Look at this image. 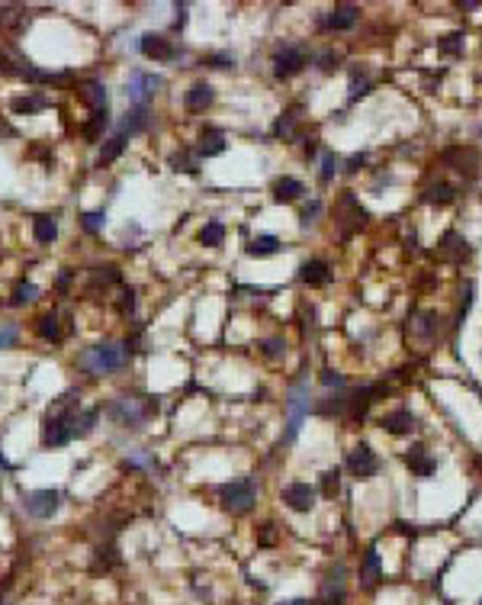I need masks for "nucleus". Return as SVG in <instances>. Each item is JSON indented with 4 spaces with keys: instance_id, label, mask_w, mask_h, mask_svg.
I'll use <instances>...</instances> for the list:
<instances>
[{
    "instance_id": "obj_43",
    "label": "nucleus",
    "mask_w": 482,
    "mask_h": 605,
    "mask_svg": "<svg viewBox=\"0 0 482 605\" xmlns=\"http://www.w3.org/2000/svg\"><path fill=\"white\" fill-rule=\"evenodd\" d=\"M434 328H441V316H434V313H425V316H421V322H418V332H421V335H431Z\"/></svg>"
},
{
    "instance_id": "obj_44",
    "label": "nucleus",
    "mask_w": 482,
    "mask_h": 605,
    "mask_svg": "<svg viewBox=\"0 0 482 605\" xmlns=\"http://www.w3.org/2000/svg\"><path fill=\"white\" fill-rule=\"evenodd\" d=\"M116 309H119L122 316H129L132 309H135V293H132V290H122V293H119V303H116Z\"/></svg>"
},
{
    "instance_id": "obj_26",
    "label": "nucleus",
    "mask_w": 482,
    "mask_h": 605,
    "mask_svg": "<svg viewBox=\"0 0 482 605\" xmlns=\"http://www.w3.org/2000/svg\"><path fill=\"white\" fill-rule=\"evenodd\" d=\"M122 149H126V136H113V139H106V145H103V151H100V158H97V165L100 168H106V165H113V161L119 158L122 155Z\"/></svg>"
},
{
    "instance_id": "obj_59",
    "label": "nucleus",
    "mask_w": 482,
    "mask_h": 605,
    "mask_svg": "<svg viewBox=\"0 0 482 605\" xmlns=\"http://www.w3.org/2000/svg\"><path fill=\"white\" fill-rule=\"evenodd\" d=\"M322 605H341V599H325Z\"/></svg>"
},
{
    "instance_id": "obj_21",
    "label": "nucleus",
    "mask_w": 482,
    "mask_h": 605,
    "mask_svg": "<svg viewBox=\"0 0 482 605\" xmlns=\"http://www.w3.org/2000/svg\"><path fill=\"white\" fill-rule=\"evenodd\" d=\"M225 151V136L219 129H203V136H200V155H206V158H213V155H222Z\"/></svg>"
},
{
    "instance_id": "obj_38",
    "label": "nucleus",
    "mask_w": 482,
    "mask_h": 605,
    "mask_svg": "<svg viewBox=\"0 0 482 605\" xmlns=\"http://www.w3.org/2000/svg\"><path fill=\"white\" fill-rule=\"evenodd\" d=\"M171 168H174V171H186V174H193V171H196V158L190 155V151H177L174 158H171Z\"/></svg>"
},
{
    "instance_id": "obj_24",
    "label": "nucleus",
    "mask_w": 482,
    "mask_h": 605,
    "mask_svg": "<svg viewBox=\"0 0 482 605\" xmlns=\"http://www.w3.org/2000/svg\"><path fill=\"white\" fill-rule=\"evenodd\" d=\"M360 579H363V586H367V589L380 583V554H376V550H367V557H363V570H360Z\"/></svg>"
},
{
    "instance_id": "obj_40",
    "label": "nucleus",
    "mask_w": 482,
    "mask_h": 605,
    "mask_svg": "<svg viewBox=\"0 0 482 605\" xmlns=\"http://www.w3.org/2000/svg\"><path fill=\"white\" fill-rule=\"evenodd\" d=\"M116 280H119V270L116 268H97L93 270V287H97V283L106 287V283H116Z\"/></svg>"
},
{
    "instance_id": "obj_55",
    "label": "nucleus",
    "mask_w": 482,
    "mask_h": 605,
    "mask_svg": "<svg viewBox=\"0 0 482 605\" xmlns=\"http://www.w3.org/2000/svg\"><path fill=\"white\" fill-rule=\"evenodd\" d=\"M363 161H367V158H363V155H354V158L347 161V171H357V168H360V165H363Z\"/></svg>"
},
{
    "instance_id": "obj_1",
    "label": "nucleus",
    "mask_w": 482,
    "mask_h": 605,
    "mask_svg": "<svg viewBox=\"0 0 482 605\" xmlns=\"http://www.w3.org/2000/svg\"><path fill=\"white\" fill-rule=\"evenodd\" d=\"M77 396L65 393L61 400L48 409L46 422H42V445L46 447H61L75 438V416H77Z\"/></svg>"
},
{
    "instance_id": "obj_18",
    "label": "nucleus",
    "mask_w": 482,
    "mask_h": 605,
    "mask_svg": "<svg viewBox=\"0 0 482 605\" xmlns=\"http://www.w3.org/2000/svg\"><path fill=\"white\" fill-rule=\"evenodd\" d=\"M302 194H306V187L299 184L296 177H280L277 184H273V200H277V203H293V200H299Z\"/></svg>"
},
{
    "instance_id": "obj_35",
    "label": "nucleus",
    "mask_w": 482,
    "mask_h": 605,
    "mask_svg": "<svg viewBox=\"0 0 482 605\" xmlns=\"http://www.w3.org/2000/svg\"><path fill=\"white\" fill-rule=\"evenodd\" d=\"M97 419H100V409H87V412H81V419L75 416V435H77V438L90 435L93 425H97Z\"/></svg>"
},
{
    "instance_id": "obj_12",
    "label": "nucleus",
    "mask_w": 482,
    "mask_h": 605,
    "mask_svg": "<svg viewBox=\"0 0 482 605\" xmlns=\"http://www.w3.org/2000/svg\"><path fill=\"white\" fill-rule=\"evenodd\" d=\"M142 55L155 58V62H174L177 46L167 36H155V32H148V36H142Z\"/></svg>"
},
{
    "instance_id": "obj_5",
    "label": "nucleus",
    "mask_w": 482,
    "mask_h": 605,
    "mask_svg": "<svg viewBox=\"0 0 482 605\" xmlns=\"http://www.w3.org/2000/svg\"><path fill=\"white\" fill-rule=\"evenodd\" d=\"M254 499H258V493H254V483H251V480H235V483L222 486V493H219L222 509L232 515H244L251 505H254Z\"/></svg>"
},
{
    "instance_id": "obj_19",
    "label": "nucleus",
    "mask_w": 482,
    "mask_h": 605,
    "mask_svg": "<svg viewBox=\"0 0 482 605\" xmlns=\"http://www.w3.org/2000/svg\"><path fill=\"white\" fill-rule=\"evenodd\" d=\"M444 161H450V165H454L460 174L466 171L470 177L476 174V165H479V161H476V151H470V149H450V151L444 155Z\"/></svg>"
},
{
    "instance_id": "obj_3",
    "label": "nucleus",
    "mask_w": 482,
    "mask_h": 605,
    "mask_svg": "<svg viewBox=\"0 0 482 605\" xmlns=\"http://www.w3.org/2000/svg\"><path fill=\"white\" fill-rule=\"evenodd\" d=\"M122 361H126V351L116 345H97V348L81 354V367L87 373H93V377H97V373L116 371V367H122Z\"/></svg>"
},
{
    "instance_id": "obj_49",
    "label": "nucleus",
    "mask_w": 482,
    "mask_h": 605,
    "mask_svg": "<svg viewBox=\"0 0 482 605\" xmlns=\"http://www.w3.org/2000/svg\"><path fill=\"white\" fill-rule=\"evenodd\" d=\"M19 17H23V13H19V7H3V10H0V23H3V26L19 23Z\"/></svg>"
},
{
    "instance_id": "obj_20",
    "label": "nucleus",
    "mask_w": 482,
    "mask_h": 605,
    "mask_svg": "<svg viewBox=\"0 0 482 605\" xmlns=\"http://www.w3.org/2000/svg\"><path fill=\"white\" fill-rule=\"evenodd\" d=\"M106 126H110V113H106V110H97L90 120L81 126V136H84L87 142H100V136H103V129H106Z\"/></svg>"
},
{
    "instance_id": "obj_4",
    "label": "nucleus",
    "mask_w": 482,
    "mask_h": 605,
    "mask_svg": "<svg viewBox=\"0 0 482 605\" xmlns=\"http://www.w3.org/2000/svg\"><path fill=\"white\" fill-rule=\"evenodd\" d=\"M287 412H289V419H287V438H283V441H293V438L299 435V425H302V419H306V412H309V383L306 380H299L289 387Z\"/></svg>"
},
{
    "instance_id": "obj_36",
    "label": "nucleus",
    "mask_w": 482,
    "mask_h": 605,
    "mask_svg": "<svg viewBox=\"0 0 482 605\" xmlns=\"http://www.w3.org/2000/svg\"><path fill=\"white\" fill-rule=\"evenodd\" d=\"M338 490H341V474H338V470H325V474H322V496L334 499V496H338Z\"/></svg>"
},
{
    "instance_id": "obj_16",
    "label": "nucleus",
    "mask_w": 482,
    "mask_h": 605,
    "mask_svg": "<svg viewBox=\"0 0 482 605\" xmlns=\"http://www.w3.org/2000/svg\"><path fill=\"white\" fill-rule=\"evenodd\" d=\"M77 97H81L87 106H93V113L106 110V87H103L100 81H84V84H77Z\"/></svg>"
},
{
    "instance_id": "obj_34",
    "label": "nucleus",
    "mask_w": 482,
    "mask_h": 605,
    "mask_svg": "<svg viewBox=\"0 0 482 605\" xmlns=\"http://www.w3.org/2000/svg\"><path fill=\"white\" fill-rule=\"evenodd\" d=\"M296 122H299V106H293V110H287L283 113V120L277 122V136L293 139V136H296Z\"/></svg>"
},
{
    "instance_id": "obj_11",
    "label": "nucleus",
    "mask_w": 482,
    "mask_h": 605,
    "mask_svg": "<svg viewBox=\"0 0 482 605\" xmlns=\"http://www.w3.org/2000/svg\"><path fill=\"white\" fill-rule=\"evenodd\" d=\"M283 503H287L293 512H312V505H316V490L309 483H289V486H283Z\"/></svg>"
},
{
    "instance_id": "obj_22",
    "label": "nucleus",
    "mask_w": 482,
    "mask_h": 605,
    "mask_svg": "<svg viewBox=\"0 0 482 605\" xmlns=\"http://www.w3.org/2000/svg\"><path fill=\"white\" fill-rule=\"evenodd\" d=\"M405 460H408V467H412V474L415 476H431L437 470V464L425 454V447H412V454H408Z\"/></svg>"
},
{
    "instance_id": "obj_32",
    "label": "nucleus",
    "mask_w": 482,
    "mask_h": 605,
    "mask_svg": "<svg viewBox=\"0 0 482 605\" xmlns=\"http://www.w3.org/2000/svg\"><path fill=\"white\" fill-rule=\"evenodd\" d=\"M222 239H225V225L222 223H206L203 225V232H200V242L203 245H209V248H215V245H222Z\"/></svg>"
},
{
    "instance_id": "obj_60",
    "label": "nucleus",
    "mask_w": 482,
    "mask_h": 605,
    "mask_svg": "<svg viewBox=\"0 0 482 605\" xmlns=\"http://www.w3.org/2000/svg\"><path fill=\"white\" fill-rule=\"evenodd\" d=\"M0 605H3V599H0Z\"/></svg>"
},
{
    "instance_id": "obj_45",
    "label": "nucleus",
    "mask_w": 482,
    "mask_h": 605,
    "mask_svg": "<svg viewBox=\"0 0 482 605\" xmlns=\"http://www.w3.org/2000/svg\"><path fill=\"white\" fill-rule=\"evenodd\" d=\"M363 93H370V81L360 75H354L351 81V100H357V97H363Z\"/></svg>"
},
{
    "instance_id": "obj_23",
    "label": "nucleus",
    "mask_w": 482,
    "mask_h": 605,
    "mask_svg": "<svg viewBox=\"0 0 482 605\" xmlns=\"http://www.w3.org/2000/svg\"><path fill=\"white\" fill-rule=\"evenodd\" d=\"M55 235H58V223L52 216H39L36 223H32V239H36L39 245H52Z\"/></svg>"
},
{
    "instance_id": "obj_54",
    "label": "nucleus",
    "mask_w": 482,
    "mask_h": 605,
    "mask_svg": "<svg viewBox=\"0 0 482 605\" xmlns=\"http://www.w3.org/2000/svg\"><path fill=\"white\" fill-rule=\"evenodd\" d=\"M229 62H232V55H215L213 58V68H229Z\"/></svg>"
},
{
    "instance_id": "obj_13",
    "label": "nucleus",
    "mask_w": 482,
    "mask_h": 605,
    "mask_svg": "<svg viewBox=\"0 0 482 605\" xmlns=\"http://www.w3.org/2000/svg\"><path fill=\"white\" fill-rule=\"evenodd\" d=\"M213 100H215V91H213V84H206V81H196V84L184 93V106L190 113H203L206 106H213Z\"/></svg>"
},
{
    "instance_id": "obj_56",
    "label": "nucleus",
    "mask_w": 482,
    "mask_h": 605,
    "mask_svg": "<svg viewBox=\"0 0 482 605\" xmlns=\"http://www.w3.org/2000/svg\"><path fill=\"white\" fill-rule=\"evenodd\" d=\"M68 283H71V270H65V274L58 277V290H68Z\"/></svg>"
},
{
    "instance_id": "obj_14",
    "label": "nucleus",
    "mask_w": 482,
    "mask_h": 605,
    "mask_svg": "<svg viewBox=\"0 0 482 605\" xmlns=\"http://www.w3.org/2000/svg\"><path fill=\"white\" fill-rule=\"evenodd\" d=\"M380 425L389 431V435H408V431L418 429V419H415V416H412L408 409H399V412H389V416H383Z\"/></svg>"
},
{
    "instance_id": "obj_29",
    "label": "nucleus",
    "mask_w": 482,
    "mask_h": 605,
    "mask_svg": "<svg viewBox=\"0 0 482 605\" xmlns=\"http://www.w3.org/2000/svg\"><path fill=\"white\" fill-rule=\"evenodd\" d=\"M36 332L46 342H58L61 338V326H58V313H46V316H39V326H36Z\"/></svg>"
},
{
    "instance_id": "obj_31",
    "label": "nucleus",
    "mask_w": 482,
    "mask_h": 605,
    "mask_svg": "<svg viewBox=\"0 0 482 605\" xmlns=\"http://www.w3.org/2000/svg\"><path fill=\"white\" fill-rule=\"evenodd\" d=\"M441 254L444 258H460V254H466V242L456 232H447L444 242H441Z\"/></svg>"
},
{
    "instance_id": "obj_33",
    "label": "nucleus",
    "mask_w": 482,
    "mask_h": 605,
    "mask_svg": "<svg viewBox=\"0 0 482 605\" xmlns=\"http://www.w3.org/2000/svg\"><path fill=\"white\" fill-rule=\"evenodd\" d=\"M46 97H17L10 100V110L13 113H36V110H46Z\"/></svg>"
},
{
    "instance_id": "obj_58",
    "label": "nucleus",
    "mask_w": 482,
    "mask_h": 605,
    "mask_svg": "<svg viewBox=\"0 0 482 605\" xmlns=\"http://www.w3.org/2000/svg\"><path fill=\"white\" fill-rule=\"evenodd\" d=\"M280 605H309L306 599H289V602H280Z\"/></svg>"
},
{
    "instance_id": "obj_46",
    "label": "nucleus",
    "mask_w": 482,
    "mask_h": 605,
    "mask_svg": "<svg viewBox=\"0 0 482 605\" xmlns=\"http://www.w3.org/2000/svg\"><path fill=\"white\" fill-rule=\"evenodd\" d=\"M258 544H264V548H267V544H277V528H273V525H260V531H258Z\"/></svg>"
},
{
    "instance_id": "obj_48",
    "label": "nucleus",
    "mask_w": 482,
    "mask_h": 605,
    "mask_svg": "<svg viewBox=\"0 0 482 605\" xmlns=\"http://www.w3.org/2000/svg\"><path fill=\"white\" fill-rule=\"evenodd\" d=\"M116 560H119V557H116V550H113V548H100V550H97V567H113Z\"/></svg>"
},
{
    "instance_id": "obj_51",
    "label": "nucleus",
    "mask_w": 482,
    "mask_h": 605,
    "mask_svg": "<svg viewBox=\"0 0 482 605\" xmlns=\"http://www.w3.org/2000/svg\"><path fill=\"white\" fill-rule=\"evenodd\" d=\"M322 213V203H312V206H306V210H302V225H312L316 223V216Z\"/></svg>"
},
{
    "instance_id": "obj_41",
    "label": "nucleus",
    "mask_w": 482,
    "mask_h": 605,
    "mask_svg": "<svg viewBox=\"0 0 482 605\" xmlns=\"http://www.w3.org/2000/svg\"><path fill=\"white\" fill-rule=\"evenodd\" d=\"M338 168H341V158L328 151V155H325V158H322V180H331V177H334V171H338Z\"/></svg>"
},
{
    "instance_id": "obj_15",
    "label": "nucleus",
    "mask_w": 482,
    "mask_h": 605,
    "mask_svg": "<svg viewBox=\"0 0 482 605\" xmlns=\"http://www.w3.org/2000/svg\"><path fill=\"white\" fill-rule=\"evenodd\" d=\"M357 17H360V7H354V3H341V7H334L328 17H325V26L328 29H351L354 23H357Z\"/></svg>"
},
{
    "instance_id": "obj_25",
    "label": "nucleus",
    "mask_w": 482,
    "mask_h": 605,
    "mask_svg": "<svg viewBox=\"0 0 482 605\" xmlns=\"http://www.w3.org/2000/svg\"><path fill=\"white\" fill-rule=\"evenodd\" d=\"M145 126H148V106H135V110H129V116L122 120V136H126V132H129V136L145 132Z\"/></svg>"
},
{
    "instance_id": "obj_37",
    "label": "nucleus",
    "mask_w": 482,
    "mask_h": 605,
    "mask_svg": "<svg viewBox=\"0 0 482 605\" xmlns=\"http://www.w3.org/2000/svg\"><path fill=\"white\" fill-rule=\"evenodd\" d=\"M437 52H444V55H460V52H463V36H460V32L444 36L441 42H437Z\"/></svg>"
},
{
    "instance_id": "obj_7",
    "label": "nucleus",
    "mask_w": 482,
    "mask_h": 605,
    "mask_svg": "<svg viewBox=\"0 0 482 605\" xmlns=\"http://www.w3.org/2000/svg\"><path fill=\"white\" fill-rule=\"evenodd\" d=\"M309 55H306V48L302 46H287V48H280L277 55H273V75L277 77H293L299 75L302 68H306Z\"/></svg>"
},
{
    "instance_id": "obj_47",
    "label": "nucleus",
    "mask_w": 482,
    "mask_h": 605,
    "mask_svg": "<svg viewBox=\"0 0 482 605\" xmlns=\"http://www.w3.org/2000/svg\"><path fill=\"white\" fill-rule=\"evenodd\" d=\"M338 62H341V55H338V52H322V55H318V68H322V71H334V68H338Z\"/></svg>"
},
{
    "instance_id": "obj_52",
    "label": "nucleus",
    "mask_w": 482,
    "mask_h": 605,
    "mask_svg": "<svg viewBox=\"0 0 482 605\" xmlns=\"http://www.w3.org/2000/svg\"><path fill=\"white\" fill-rule=\"evenodd\" d=\"M17 326H7L3 328V332H0V348H7V345H13V342H17Z\"/></svg>"
},
{
    "instance_id": "obj_39",
    "label": "nucleus",
    "mask_w": 482,
    "mask_h": 605,
    "mask_svg": "<svg viewBox=\"0 0 482 605\" xmlns=\"http://www.w3.org/2000/svg\"><path fill=\"white\" fill-rule=\"evenodd\" d=\"M344 409H347V396H328V402H318V412H322V416L344 412Z\"/></svg>"
},
{
    "instance_id": "obj_50",
    "label": "nucleus",
    "mask_w": 482,
    "mask_h": 605,
    "mask_svg": "<svg viewBox=\"0 0 482 605\" xmlns=\"http://www.w3.org/2000/svg\"><path fill=\"white\" fill-rule=\"evenodd\" d=\"M264 354H267V357H280V354H283V342H280V338L264 342Z\"/></svg>"
},
{
    "instance_id": "obj_28",
    "label": "nucleus",
    "mask_w": 482,
    "mask_h": 605,
    "mask_svg": "<svg viewBox=\"0 0 482 605\" xmlns=\"http://www.w3.org/2000/svg\"><path fill=\"white\" fill-rule=\"evenodd\" d=\"M454 187L450 184H434V187H427V194H425V203L431 206H450L454 203Z\"/></svg>"
},
{
    "instance_id": "obj_17",
    "label": "nucleus",
    "mask_w": 482,
    "mask_h": 605,
    "mask_svg": "<svg viewBox=\"0 0 482 605\" xmlns=\"http://www.w3.org/2000/svg\"><path fill=\"white\" fill-rule=\"evenodd\" d=\"M328 277H331V270H328V264H325V261H306V264H302V270H299V280H302V283H309V287H325V283H328Z\"/></svg>"
},
{
    "instance_id": "obj_9",
    "label": "nucleus",
    "mask_w": 482,
    "mask_h": 605,
    "mask_svg": "<svg viewBox=\"0 0 482 605\" xmlns=\"http://www.w3.org/2000/svg\"><path fill=\"white\" fill-rule=\"evenodd\" d=\"M61 505V496L58 490H36V493L26 496V512L36 515V519H52Z\"/></svg>"
},
{
    "instance_id": "obj_27",
    "label": "nucleus",
    "mask_w": 482,
    "mask_h": 605,
    "mask_svg": "<svg viewBox=\"0 0 482 605\" xmlns=\"http://www.w3.org/2000/svg\"><path fill=\"white\" fill-rule=\"evenodd\" d=\"M277 252H280V242L273 235H258V239L248 245L251 258H267V254H277Z\"/></svg>"
},
{
    "instance_id": "obj_53",
    "label": "nucleus",
    "mask_w": 482,
    "mask_h": 605,
    "mask_svg": "<svg viewBox=\"0 0 482 605\" xmlns=\"http://www.w3.org/2000/svg\"><path fill=\"white\" fill-rule=\"evenodd\" d=\"M322 383H325V387H341L344 377H341L338 371H325V373H322Z\"/></svg>"
},
{
    "instance_id": "obj_6",
    "label": "nucleus",
    "mask_w": 482,
    "mask_h": 605,
    "mask_svg": "<svg viewBox=\"0 0 482 605\" xmlns=\"http://www.w3.org/2000/svg\"><path fill=\"white\" fill-rule=\"evenodd\" d=\"M334 216H338V223H341V232L351 235L354 229H360L363 223H367V210H363L360 203H357V196L347 190V194H341V200H338V206H334Z\"/></svg>"
},
{
    "instance_id": "obj_2",
    "label": "nucleus",
    "mask_w": 482,
    "mask_h": 605,
    "mask_svg": "<svg viewBox=\"0 0 482 605\" xmlns=\"http://www.w3.org/2000/svg\"><path fill=\"white\" fill-rule=\"evenodd\" d=\"M155 412H158V402L155 400H145V396H116V400L110 402L106 416H110L116 425L135 429L142 422H148Z\"/></svg>"
},
{
    "instance_id": "obj_30",
    "label": "nucleus",
    "mask_w": 482,
    "mask_h": 605,
    "mask_svg": "<svg viewBox=\"0 0 482 605\" xmlns=\"http://www.w3.org/2000/svg\"><path fill=\"white\" fill-rule=\"evenodd\" d=\"M36 283H29V280H19L17 287H13V297H10V303L13 306H26V303H32L36 299Z\"/></svg>"
},
{
    "instance_id": "obj_8",
    "label": "nucleus",
    "mask_w": 482,
    "mask_h": 605,
    "mask_svg": "<svg viewBox=\"0 0 482 605\" xmlns=\"http://www.w3.org/2000/svg\"><path fill=\"white\" fill-rule=\"evenodd\" d=\"M347 467H351V474L357 476V480H370V476H376V470H380V460H376V454L370 451V445H357L347 454Z\"/></svg>"
},
{
    "instance_id": "obj_57",
    "label": "nucleus",
    "mask_w": 482,
    "mask_h": 605,
    "mask_svg": "<svg viewBox=\"0 0 482 605\" xmlns=\"http://www.w3.org/2000/svg\"><path fill=\"white\" fill-rule=\"evenodd\" d=\"M0 71H3V75H10V71H13V68H10V58L3 55V52H0Z\"/></svg>"
},
{
    "instance_id": "obj_10",
    "label": "nucleus",
    "mask_w": 482,
    "mask_h": 605,
    "mask_svg": "<svg viewBox=\"0 0 482 605\" xmlns=\"http://www.w3.org/2000/svg\"><path fill=\"white\" fill-rule=\"evenodd\" d=\"M161 84H164L161 77L145 75V71H135V75H132V81H129V91H126V93H129V100L135 103V106H145V100H148V97H155Z\"/></svg>"
},
{
    "instance_id": "obj_61",
    "label": "nucleus",
    "mask_w": 482,
    "mask_h": 605,
    "mask_svg": "<svg viewBox=\"0 0 482 605\" xmlns=\"http://www.w3.org/2000/svg\"><path fill=\"white\" fill-rule=\"evenodd\" d=\"M479 605H482V602H479Z\"/></svg>"
},
{
    "instance_id": "obj_42",
    "label": "nucleus",
    "mask_w": 482,
    "mask_h": 605,
    "mask_svg": "<svg viewBox=\"0 0 482 605\" xmlns=\"http://www.w3.org/2000/svg\"><path fill=\"white\" fill-rule=\"evenodd\" d=\"M103 219H106L103 213H84V216H81V225L87 229V232H100V229H103Z\"/></svg>"
}]
</instances>
